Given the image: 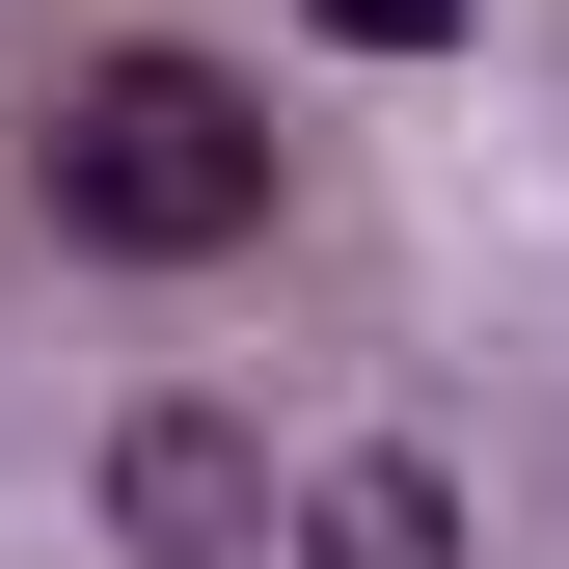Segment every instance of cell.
<instances>
[{
	"label": "cell",
	"mask_w": 569,
	"mask_h": 569,
	"mask_svg": "<svg viewBox=\"0 0 569 569\" xmlns=\"http://www.w3.org/2000/svg\"><path fill=\"white\" fill-rule=\"evenodd\" d=\"M326 569H461V488H435V461H352V488H326Z\"/></svg>",
	"instance_id": "3"
},
{
	"label": "cell",
	"mask_w": 569,
	"mask_h": 569,
	"mask_svg": "<svg viewBox=\"0 0 569 569\" xmlns=\"http://www.w3.org/2000/svg\"><path fill=\"white\" fill-rule=\"evenodd\" d=\"M54 244H109V271L271 244V82H218V54H82L54 82Z\"/></svg>",
	"instance_id": "1"
},
{
	"label": "cell",
	"mask_w": 569,
	"mask_h": 569,
	"mask_svg": "<svg viewBox=\"0 0 569 569\" xmlns=\"http://www.w3.org/2000/svg\"><path fill=\"white\" fill-rule=\"evenodd\" d=\"M299 28H352V54H435V28H461V0H299Z\"/></svg>",
	"instance_id": "4"
},
{
	"label": "cell",
	"mask_w": 569,
	"mask_h": 569,
	"mask_svg": "<svg viewBox=\"0 0 569 569\" xmlns=\"http://www.w3.org/2000/svg\"><path fill=\"white\" fill-rule=\"evenodd\" d=\"M109 542L244 569V542H271V435H244V407H136V435H109Z\"/></svg>",
	"instance_id": "2"
}]
</instances>
